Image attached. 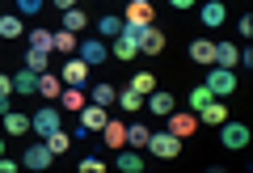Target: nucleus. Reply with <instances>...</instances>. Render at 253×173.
Instances as JSON below:
<instances>
[{
	"label": "nucleus",
	"instance_id": "nucleus-1",
	"mask_svg": "<svg viewBox=\"0 0 253 173\" xmlns=\"http://www.w3.org/2000/svg\"><path fill=\"white\" fill-rule=\"evenodd\" d=\"M144 148H148V152H152V156H161V161H173V156L181 152V139L173 135V131H152Z\"/></svg>",
	"mask_w": 253,
	"mask_h": 173
},
{
	"label": "nucleus",
	"instance_id": "nucleus-2",
	"mask_svg": "<svg viewBox=\"0 0 253 173\" xmlns=\"http://www.w3.org/2000/svg\"><path fill=\"white\" fill-rule=\"evenodd\" d=\"M207 89L215 93V97H228V93H236V72H232V68L211 64V72H207Z\"/></svg>",
	"mask_w": 253,
	"mask_h": 173
},
{
	"label": "nucleus",
	"instance_id": "nucleus-3",
	"mask_svg": "<svg viewBox=\"0 0 253 173\" xmlns=\"http://www.w3.org/2000/svg\"><path fill=\"white\" fill-rule=\"evenodd\" d=\"M51 161H55V152L46 144H30L21 152V169H51Z\"/></svg>",
	"mask_w": 253,
	"mask_h": 173
},
{
	"label": "nucleus",
	"instance_id": "nucleus-4",
	"mask_svg": "<svg viewBox=\"0 0 253 173\" xmlns=\"http://www.w3.org/2000/svg\"><path fill=\"white\" fill-rule=\"evenodd\" d=\"M106 123H110L106 106H97V101H84V110H81V127H84V131L93 135V131H101Z\"/></svg>",
	"mask_w": 253,
	"mask_h": 173
},
{
	"label": "nucleus",
	"instance_id": "nucleus-5",
	"mask_svg": "<svg viewBox=\"0 0 253 173\" xmlns=\"http://www.w3.org/2000/svg\"><path fill=\"white\" fill-rule=\"evenodd\" d=\"M219 139H224V148H245L249 144V127L245 123H219Z\"/></svg>",
	"mask_w": 253,
	"mask_h": 173
},
{
	"label": "nucleus",
	"instance_id": "nucleus-6",
	"mask_svg": "<svg viewBox=\"0 0 253 173\" xmlns=\"http://www.w3.org/2000/svg\"><path fill=\"white\" fill-rule=\"evenodd\" d=\"M59 76H63V85H76V89H81V85L89 81V64L76 55V59H68V64H63V72H59Z\"/></svg>",
	"mask_w": 253,
	"mask_h": 173
},
{
	"label": "nucleus",
	"instance_id": "nucleus-7",
	"mask_svg": "<svg viewBox=\"0 0 253 173\" xmlns=\"http://www.w3.org/2000/svg\"><path fill=\"white\" fill-rule=\"evenodd\" d=\"M30 127H34V135H51V131L59 127V110H55V106H46V110H38L34 119H30Z\"/></svg>",
	"mask_w": 253,
	"mask_h": 173
},
{
	"label": "nucleus",
	"instance_id": "nucleus-8",
	"mask_svg": "<svg viewBox=\"0 0 253 173\" xmlns=\"http://www.w3.org/2000/svg\"><path fill=\"white\" fill-rule=\"evenodd\" d=\"M76 51H81V59H84V64H101V59H106V55H110V46L106 43H101V38H84V43L81 46H76Z\"/></svg>",
	"mask_w": 253,
	"mask_h": 173
},
{
	"label": "nucleus",
	"instance_id": "nucleus-9",
	"mask_svg": "<svg viewBox=\"0 0 253 173\" xmlns=\"http://www.w3.org/2000/svg\"><path fill=\"white\" fill-rule=\"evenodd\" d=\"M126 21L131 26H152V0H126Z\"/></svg>",
	"mask_w": 253,
	"mask_h": 173
},
{
	"label": "nucleus",
	"instance_id": "nucleus-10",
	"mask_svg": "<svg viewBox=\"0 0 253 173\" xmlns=\"http://www.w3.org/2000/svg\"><path fill=\"white\" fill-rule=\"evenodd\" d=\"M190 59L203 64V68H211L215 64V43H211V38H194V43H190Z\"/></svg>",
	"mask_w": 253,
	"mask_h": 173
},
{
	"label": "nucleus",
	"instance_id": "nucleus-11",
	"mask_svg": "<svg viewBox=\"0 0 253 173\" xmlns=\"http://www.w3.org/2000/svg\"><path fill=\"white\" fill-rule=\"evenodd\" d=\"M144 106L152 110V114H161V119H165V114H173V93H169V89H152V93L144 97Z\"/></svg>",
	"mask_w": 253,
	"mask_h": 173
},
{
	"label": "nucleus",
	"instance_id": "nucleus-12",
	"mask_svg": "<svg viewBox=\"0 0 253 173\" xmlns=\"http://www.w3.org/2000/svg\"><path fill=\"white\" fill-rule=\"evenodd\" d=\"M169 119V131L177 139H186V135H194V127H199V114H165Z\"/></svg>",
	"mask_w": 253,
	"mask_h": 173
},
{
	"label": "nucleus",
	"instance_id": "nucleus-13",
	"mask_svg": "<svg viewBox=\"0 0 253 173\" xmlns=\"http://www.w3.org/2000/svg\"><path fill=\"white\" fill-rule=\"evenodd\" d=\"M139 51H144V55H161L165 51V34L156 26H144V34H139Z\"/></svg>",
	"mask_w": 253,
	"mask_h": 173
},
{
	"label": "nucleus",
	"instance_id": "nucleus-14",
	"mask_svg": "<svg viewBox=\"0 0 253 173\" xmlns=\"http://www.w3.org/2000/svg\"><path fill=\"white\" fill-rule=\"evenodd\" d=\"M110 51H114V59H123V64H126V59H135V51H139V38H135V34H118Z\"/></svg>",
	"mask_w": 253,
	"mask_h": 173
},
{
	"label": "nucleus",
	"instance_id": "nucleus-15",
	"mask_svg": "<svg viewBox=\"0 0 253 173\" xmlns=\"http://www.w3.org/2000/svg\"><path fill=\"white\" fill-rule=\"evenodd\" d=\"M13 93H21V97L38 93V72H34V68H21V72L13 76Z\"/></svg>",
	"mask_w": 253,
	"mask_h": 173
},
{
	"label": "nucleus",
	"instance_id": "nucleus-16",
	"mask_svg": "<svg viewBox=\"0 0 253 173\" xmlns=\"http://www.w3.org/2000/svg\"><path fill=\"white\" fill-rule=\"evenodd\" d=\"M224 17H228V9H224V0H207L203 4V26H224Z\"/></svg>",
	"mask_w": 253,
	"mask_h": 173
},
{
	"label": "nucleus",
	"instance_id": "nucleus-17",
	"mask_svg": "<svg viewBox=\"0 0 253 173\" xmlns=\"http://www.w3.org/2000/svg\"><path fill=\"white\" fill-rule=\"evenodd\" d=\"M199 119H203V123H211V127H219V123L228 119V106H224V101H215V97H211L207 106L199 110Z\"/></svg>",
	"mask_w": 253,
	"mask_h": 173
},
{
	"label": "nucleus",
	"instance_id": "nucleus-18",
	"mask_svg": "<svg viewBox=\"0 0 253 173\" xmlns=\"http://www.w3.org/2000/svg\"><path fill=\"white\" fill-rule=\"evenodd\" d=\"M30 51H55V30H34L30 34Z\"/></svg>",
	"mask_w": 253,
	"mask_h": 173
},
{
	"label": "nucleus",
	"instance_id": "nucleus-19",
	"mask_svg": "<svg viewBox=\"0 0 253 173\" xmlns=\"http://www.w3.org/2000/svg\"><path fill=\"white\" fill-rule=\"evenodd\" d=\"M55 101H59L63 110H84V93L76 89V85H68V89H63V93H59Z\"/></svg>",
	"mask_w": 253,
	"mask_h": 173
},
{
	"label": "nucleus",
	"instance_id": "nucleus-20",
	"mask_svg": "<svg viewBox=\"0 0 253 173\" xmlns=\"http://www.w3.org/2000/svg\"><path fill=\"white\" fill-rule=\"evenodd\" d=\"M101 139H106L110 148H123L126 144V127L123 123H106V127H101Z\"/></svg>",
	"mask_w": 253,
	"mask_h": 173
},
{
	"label": "nucleus",
	"instance_id": "nucleus-21",
	"mask_svg": "<svg viewBox=\"0 0 253 173\" xmlns=\"http://www.w3.org/2000/svg\"><path fill=\"white\" fill-rule=\"evenodd\" d=\"M118 169L123 173H144V156L131 148V152H118Z\"/></svg>",
	"mask_w": 253,
	"mask_h": 173
},
{
	"label": "nucleus",
	"instance_id": "nucleus-22",
	"mask_svg": "<svg viewBox=\"0 0 253 173\" xmlns=\"http://www.w3.org/2000/svg\"><path fill=\"white\" fill-rule=\"evenodd\" d=\"M38 93H42V97H59V93H63V81H59V76L38 72Z\"/></svg>",
	"mask_w": 253,
	"mask_h": 173
},
{
	"label": "nucleus",
	"instance_id": "nucleus-23",
	"mask_svg": "<svg viewBox=\"0 0 253 173\" xmlns=\"http://www.w3.org/2000/svg\"><path fill=\"white\" fill-rule=\"evenodd\" d=\"M236 59H241V55H236L232 43H215V64L219 68H236Z\"/></svg>",
	"mask_w": 253,
	"mask_h": 173
},
{
	"label": "nucleus",
	"instance_id": "nucleus-24",
	"mask_svg": "<svg viewBox=\"0 0 253 173\" xmlns=\"http://www.w3.org/2000/svg\"><path fill=\"white\" fill-rule=\"evenodd\" d=\"M42 144H46V148H51V152H55V156H63V152H68V131H63V127H55V131H51V135H42Z\"/></svg>",
	"mask_w": 253,
	"mask_h": 173
},
{
	"label": "nucleus",
	"instance_id": "nucleus-25",
	"mask_svg": "<svg viewBox=\"0 0 253 173\" xmlns=\"http://www.w3.org/2000/svg\"><path fill=\"white\" fill-rule=\"evenodd\" d=\"M4 131H9V135H21V131H30V119L17 114V110H9V114H4Z\"/></svg>",
	"mask_w": 253,
	"mask_h": 173
},
{
	"label": "nucleus",
	"instance_id": "nucleus-26",
	"mask_svg": "<svg viewBox=\"0 0 253 173\" xmlns=\"http://www.w3.org/2000/svg\"><path fill=\"white\" fill-rule=\"evenodd\" d=\"M148 135H152V131H148L144 123H131V127H126V144H131V148H144Z\"/></svg>",
	"mask_w": 253,
	"mask_h": 173
},
{
	"label": "nucleus",
	"instance_id": "nucleus-27",
	"mask_svg": "<svg viewBox=\"0 0 253 173\" xmlns=\"http://www.w3.org/2000/svg\"><path fill=\"white\" fill-rule=\"evenodd\" d=\"M114 101H118V106H123V110H131V114H135V110L144 106V93H135V89H123V93H118Z\"/></svg>",
	"mask_w": 253,
	"mask_h": 173
},
{
	"label": "nucleus",
	"instance_id": "nucleus-28",
	"mask_svg": "<svg viewBox=\"0 0 253 173\" xmlns=\"http://www.w3.org/2000/svg\"><path fill=\"white\" fill-rule=\"evenodd\" d=\"M84 26H89V17H84L81 9H63V30H72V34H76V30H84Z\"/></svg>",
	"mask_w": 253,
	"mask_h": 173
},
{
	"label": "nucleus",
	"instance_id": "nucleus-29",
	"mask_svg": "<svg viewBox=\"0 0 253 173\" xmlns=\"http://www.w3.org/2000/svg\"><path fill=\"white\" fill-rule=\"evenodd\" d=\"M211 97H215V93H211V89H207V85H199V89H190V110H194V114H199V110H203V106H207V101H211Z\"/></svg>",
	"mask_w": 253,
	"mask_h": 173
},
{
	"label": "nucleus",
	"instance_id": "nucleus-30",
	"mask_svg": "<svg viewBox=\"0 0 253 173\" xmlns=\"http://www.w3.org/2000/svg\"><path fill=\"white\" fill-rule=\"evenodd\" d=\"M55 46H59L63 55H72L81 43H76V34H72V30H55Z\"/></svg>",
	"mask_w": 253,
	"mask_h": 173
},
{
	"label": "nucleus",
	"instance_id": "nucleus-31",
	"mask_svg": "<svg viewBox=\"0 0 253 173\" xmlns=\"http://www.w3.org/2000/svg\"><path fill=\"white\" fill-rule=\"evenodd\" d=\"M97 34L101 38H118V34H123V21H118V17H101L97 21Z\"/></svg>",
	"mask_w": 253,
	"mask_h": 173
},
{
	"label": "nucleus",
	"instance_id": "nucleus-32",
	"mask_svg": "<svg viewBox=\"0 0 253 173\" xmlns=\"http://www.w3.org/2000/svg\"><path fill=\"white\" fill-rule=\"evenodd\" d=\"M131 89H135V93H144V97H148V93L156 89V76H152V72H135V81H131Z\"/></svg>",
	"mask_w": 253,
	"mask_h": 173
},
{
	"label": "nucleus",
	"instance_id": "nucleus-33",
	"mask_svg": "<svg viewBox=\"0 0 253 173\" xmlns=\"http://www.w3.org/2000/svg\"><path fill=\"white\" fill-rule=\"evenodd\" d=\"M17 34H21V17H13V13L0 17V38H17Z\"/></svg>",
	"mask_w": 253,
	"mask_h": 173
},
{
	"label": "nucleus",
	"instance_id": "nucleus-34",
	"mask_svg": "<svg viewBox=\"0 0 253 173\" xmlns=\"http://www.w3.org/2000/svg\"><path fill=\"white\" fill-rule=\"evenodd\" d=\"M114 97H118V93L110 89V85H97V89H93V101H97V106H110Z\"/></svg>",
	"mask_w": 253,
	"mask_h": 173
},
{
	"label": "nucleus",
	"instance_id": "nucleus-35",
	"mask_svg": "<svg viewBox=\"0 0 253 173\" xmlns=\"http://www.w3.org/2000/svg\"><path fill=\"white\" fill-rule=\"evenodd\" d=\"M76 169H81V173H101V169H106V161H101V156H84Z\"/></svg>",
	"mask_w": 253,
	"mask_h": 173
},
{
	"label": "nucleus",
	"instance_id": "nucleus-36",
	"mask_svg": "<svg viewBox=\"0 0 253 173\" xmlns=\"http://www.w3.org/2000/svg\"><path fill=\"white\" fill-rule=\"evenodd\" d=\"M26 68H34V72H46V55H42V51H26Z\"/></svg>",
	"mask_w": 253,
	"mask_h": 173
},
{
	"label": "nucleus",
	"instance_id": "nucleus-37",
	"mask_svg": "<svg viewBox=\"0 0 253 173\" xmlns=\"http://www.w3.org/2000/svg\"><path fill=\"white\" fill-rule=\"evenodd\" d=\"M42 4H46V0H17V13H21V17H34Z\"/></svg>",
	"mask_w": 253,
	"mask_h": 173
},
{
	"label": "nucleus",
	"instance_id": "nucleus-38",
	"mask_svg": "<svg viewBox=\"0 0 253 173\" xmlns=\"http://www.w3.org/2000/svg\"><path fill=\"white\" fill-rule=\"evenodd\" d=\"M17 169H21L17 161H9V156H0V173H17Z\"/></svg>",
	"mask_w": 253,
	"mask_h": 173
},
{
	"label": "nucleus",
	"instance_id": "nucleus-39",
	"mask_svg": "<svg viewBox=\"0 0 253 173\" xmlns=\"http://www.w3.org/2000/svg\"><path fill=\"white\" fill-rule=\"evenodd\" d=\"M173 9H194V0H169Z\"/></svg>",
	"mask_w": 253,
	"mask_h": 173
},
{
	"label": "nucleus",
	"instance_id": "nucleus-40",
	"mask_svg": "<svg viewBox=\"0 0 253 173\" xmlns=\"http://www.w3.org/2000/svg\"><path fill=\"white\" fill-rule=\"evenodd\" d=\"M51 4H59V9H76V0H51Z\"/></svg>",
	"mask_w": 253,
	"mask_h": 173
},
{
	"label": "nucleus",
	"instance_id": "nucleus-41",
	"mask_svg": "<svg viewBox=\"0 0 253 173\" xmlns=\"http://www.w3.org/2000/svg\"><path fill=\"white\" fill-rule=\"evenodd\" d=\"M0 156H4V139H0Z\"/></svg>",
	"mask_w": 253,
	"mask_h": 173
}]
</instances>
